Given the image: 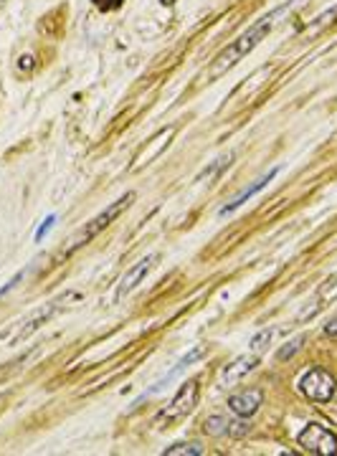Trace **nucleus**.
<instances>
[{
	"mask_svg": "<svg viewBox=\"0 0 337 456\" xmlns=\"http://www.w3.org/2000/svg\"><path fill=\"white\" fill-rule=\"evenodd\" d=\"M325 332H327L329 337H337V320H332V322H327V327H325Z\"/></svg>",
	"mask_w": 337,
	"mask_h": 456,
	"instance_id": "obj_23",
	"label": "nucleus"
},
{
	"mask_svg": "<svg viewBox=\"0 0 337 456\" xmlns=\"http://www.w3.org/2000/svg\"><path fill=\"white\" fill-rule=\"evenodd\" d=\"M155 261H158V254H147V256H142L140 261H137L129 272L122 276V282H119L117 287V302H122V299L129 294V291H135L137 289V284L142 282L145 279V274L150 272L152 266H155Z\"/></svg>",
	"mask_w": 337,
	"mask_h": 456,
	"instance_id": "obj_8",
	"label": "nucleus"
},
{
	"mask_svg": "<svg viewBox=\"0 0 337 456\" xmlns=\"http://www.w3.org/2000/svg\"><path fill=\"white\" fill-rule=\"evenodd\" d=\"M256 365H259V355L256 352H249V355H241L236 357L234 363H228L223 370H221V385L228 388V385H236L246 378V375L256 370Z\"/></svg>",
	"mask_w": 337,
	"mask_h": 456,
	"instance_id": "obj_7",
	"label": "nucleus"
},
{
	"mask_svg": "<svg viewBox=\"0 0 337 456\" xmlns=\"http://www.w3.org/2000/svg\"><path fill=\"white\" fill-rule=\"evenodd\" d=\"M231 163H234V152H231V155H223L221 160H216V165H213V167H205V170L198 175V182H203L205 178H211V182H213V180H216V175H219L221 170H226Z\"/></svg>",
	"mask_w": 337,
	"mask_h": 456,
	"instance_id": "obj_14",
	"label": "nucleus"
},
{
	"mask_svg": "<svg viewBox=\"0 0 337 456\" xmlns=\"http://www.w3.org/2000/svg\"><path fill=\"white\" fill-rule=\"evenodd\" d=\"M299 388L310 400H317V403H327L332 396H335V378L322 370V368H312L302 375L299 381Z\"/></svg>",
	"mask_w": 337,
	"mask_h": 456,
	"instance_id": "obj_6",
	"label": "nucleus"
},
{
	"mask_svg": "<svg viewBox=\"0 0 337 456\" xmlns=\"http://www.w3.org/2000/svg\"><path fill=\"white\" fill-rule=\"evenodd\" d=\"M21 61H23V64H21V67L25 69V67H31V61H34V56H23V58H21Z\"/></svg>",
	"mask_w": 337,
	"mask_h": 456,
	"instance_id": "obj_24",
	"label": "nucleus"
},
{
	"mask_svg": "<svg viewBox=\"0 0 337 456\" xmlns=\"http://www.w3.org/2000/svg\"><path fill=\"white\" fill-rule=\"evenodd\" d=\"M132 200H135V193H125V195H122L119 200L110 203V206L101 211L99 216H94L92 221H89V224L82 228V231L76 233L74 241H71V246H66V251H64V254H74L76 249H82L84 243H89L92 239H97V236H99L104 228H110V226L117 221L119 213H125L127 206H132Z\"/></svg>",
	"mask_w": 337,
	"mask_h": 456,
	"instance_id": "obj_3",
	"label": "nucleus"
},
{
	"mask_svg": "<svg viewBox=\"0 0 337 456\" xmlns=\"http://www.w3.org/2000/svg\"><path fill=\"white\" fill-rule=\"evenodd\" d=\"M271 337H274V330H271V327H266V330H262V332H256V335L251 337V352L262 355L264 350L271 345Z\"/></svg>",
	"mask_w": 337,
	"mask_h": 456,
	"instance_id": "obj_15",
	"label": "nucleus"
},
{
	"mask_svg": "<svg viewBox=\"0 0 337 456\" xmlns=\"http://www.w3.org/2000/svg\"><path fill=\"white\" fill-rule=\"evenodd\" d=\"M205 433H211V436H226L228 418H223V416H211V418L205 421Z\"/></svg>",
	"mask_w": 337,
	"mask_h": 456,
	"instance_id": "obj_16",
	"label": "nucleus"
},
{
	"mask_svg": "<svg viewBox=\"0 0 337 456\" xmlns=\"http://www.w3.org/2000/svg\"><path fill=\"white\" fill-rule=\"evenodd\" d=\"M262 403H264V393L259 388H246L241 390V393H234V396L228 398V408L236 416H241V418L253 416L262 408Z\"/></svg>",
	"mask_w": 337,
	"mask_h": 456,
	"instance_id": "obj_9",
	"label": "nucleus"
},
{
	"mask_svg": "<svg viewBox=\"0 0 337 456\" xmlns=\"http://www.w3.org/2000/svg\"><path fill=\"white\" fill-rule=\"evenodd\" d=\"M198 398H201V381L198 378L186 381L175 393V398L155 416V426L158 429H168V426H175L177 421L188 418V416L193 413V408L198 406Z\"/></svg>",
	"mask_w": 337,
	"mask_h": 456,
	"instance_id": "obj_2",
	"label": "nucleus"
},
{
	"mask_svg": "<svg viewBox=\"0 0 337 456\" xmlns=\"http://www.w3.org/2000/svg\"><path fill=\"white\" fill-rule=\"evenodd\" d=\"M302 342H304V337H297V340H292V342H287L284 348H279V352H277V360H289L292 355H297L299 352V348H302Z\"/></svg>",
	"mask_w": 337,
	"mask_h": 456,
	"instance_id": "obj_17",
	"label": "nucleus"
},
{
	"mask_svg": "<svg viewBox=\"0 0 337 456\" xmlns=\"http://www.w3.org/2000/svg\"><path fill=\"white\" fill-rule=\"evenodd\" d=\"M23 276H25V269H23V272H18L16 276H13V279H10V282L5 284V287H3V289H0V297H3V294H8V291L13 289V287H16V284L21 282V279H23Z\"/></svg>",
	"mask_w": 337,
	"mask_h": 456,
	"instance_id": "obj_21",
	"label": "nucleus"
},
{
	"mask_svg": "<svg viewBox=\"0 0 337 456\" xmlns=\"http://www.w3.org/2000/svg\"><path fill=\"white\" fill-rule=\"evenodd\" d=\"M249 431H251V426L246 421H228V433L231 436H246Z\"/></svg>",
	"mask_w": 337,
	"mask_h": 456,
	"instance_id": "obj_19",
	"label": "nucleus"
},
{
	"mask_svg": "<svg viewBox=\"0 0 337 456\" xmlns=\"http://www.w3.org/2000/svg\"><path fill=\"white\" fill-rule=\"evenodd\" d=\"M295 3H297V0H287L284 5H279L277 10H271L269 16H264L259 23H253L251 28L246 31V34L238 36L236 41H231V46H226V49L221 51L219 56L211 61V69H208V74H205V76H208V79L213 82V79H219V76L226 74L231 67H236L241 58L249 56V53H251V51L256 49V46H259L264 38H266V34H269L271 28H274V23H277V18L282 16V13H284L287 8H292Z\"/></svg>",
	"mask_w": 337,
	"mask_h": 456,
	"instance_id": "obj_1",
	"label": "nucleus"
},
{
	"mask_svg": "<svg viewBox=\"0 0 337 456\" xmlns=\"http://www.w3.org/2000/svg\"><path fill=\"white\" fill-rule=\"evenodd\" d=\"M162 454L165 456H203V446L195 444V441H183V444H175V446H168Z\"/></svg>",
	"mask_w": 337,
	"mask_h": 456,
	"instance_id": "obj_13",
	"label": "nucleus"
},
{
	"mask_svg": "<svg viewBox=\"0 0 337 456\" xmlns=\"http://www.w3.org/2000/svg\"><path fill=\"white\" fill-rule=\"evenodd\" d=\"M277 173H279V167H274V170H269V173L264 175V178H259V180L253 182V185H249L246 191L238 193V195H236V198H234V200H228L226 206L221 208V216H228V213H234L236 208L244 206L246 200L253 198V195H256V193H259V191H264V188H266V185H269V182L274 180V178H277Z\"/></svg>",
	"mask_w": 337,
	"mask_h": 456,
	"instance_id": "obj_10",
	"label": "nucleus"
},
{
	"mask_svg": "<svg viewBox=\"0 0 337 456\" xmlns=\"http://www.w3.org/2000/svg\"><path fill=\"white\" fill-rule=\"evenodd\" d=\"M170 137H173V127H168V130H162L160 134H158V137H155V149H145V152H140V155H137L135 158V167H142L145 163H150V160H155L158 158V155H160L162 149L168 147V140Z\"/></svg>",
	"mask_w": 337,
	"mask_h": 456,
	"instance_id": "obj_12",
	"label": "nucleus"
},
{
	"mask_svg": "<svg viewBox=\"0 0 337 456\" xmlns=\"http://www.w3.org/2000/svg\"><path fill=\"white\" fill-rule=\"evenodd\" d=\"M335 18H337V5H335V8L325 10V13H322V16L317 18V21H314V25H310V28H307V31H310V34H317V31H320V28H325V25H327V23H332V21H335Z\"/></svg>",
	"mask_w": 337,
	"mask_h": 456,
	"instance_id": "obj_18",
	"label": "nucleus"
},
{
	"mask_svg": "<svg viewBox=\"0 0 337 456\" xmlns=\"http://www.w3.org/2000/svg\"><path fill=\"white\" fill-rule=\"evenodd\" d=\"M119 3H122V0H94V5H97V8H99V10H112V8H117Z\"/></svg>",
	"mask_w": 337,
	"mask_h": 456,
	"instance_id": "obj_22",
	"label": "nucleus"
},
{
	"mask_svg": "<svg viewBox=\"0 0 337 456\" xmlns=\"http://www.w3.org/2000/svg\"><path fill=\"white\" fill-rule=\"evenodd\" d=\"M162 3H165V5H168V3H173V0H162Z\"/></svg>",
	"mask_w": 337,
	"mask_h": 456,
	"instance_id": "obj_25",
	"label": "nucleus"
},
{
	"mask_svg": "<svg viewBox=\"0 0 337 456\" xmlns=\"http://www.w3.org/2000/svg\"><path fill=\"white\" fill-rule=\"evenodd\" d=\"M297 444L310 451V454L317 456H332L337 454V436L329 429H325L322 423H310L304 426L299 436H297Z\"/></svg>",
	"mask_w": 337,
	"mask_h": 456,
	"instance_id": "obj_4",
	"label": "nucleus"
},
{
	"mask_svg": "<svg viewBox=\"0 0 337 456\" xmlns=\"http://www.w3.org/2000/svg\"><path fill=\"white\" fill-rule=\"evenodd\" d=\"M68 299H71V294H64V297L53 299V302H49V304L38 307L34 315L28 317V320H23V322H21V327H18L16 335H10V342H13V345H18V342L28 340V337H31V335H34L38 327H43V324L49 322V320H53V317L59 315L61 309H64V302H68Z\"/></svg>",
	"mask_w": 337,
	"mask_h": 456,
	"instance_id": "obj_5",
	"label": "nucleus"
},
{
	"mask_svg": "<svg viewBox=\"0 0 337 456\" xmlns=\"http://www.w3.org/2000/svg\"><path fill=\"white\" fill-rule=\"evenodd\" d=\"M203 355H205V348H203V345H198V348H195L193 352H188V355L183 357V360H180V363H177L175 368H173V370H170V373L165 375V378H162V381H158V385H155V388L147 390V396H152V393H160V390H165V388H168V383H170V381H175L177 375L183 373V370H186L188 365H193L195 360H198V357H203Z\"/></svg>",
	"mask_w": 337,
	"mask_h": 456,
	"instance_id": "obj_11",
	"label": "nucleus"
},
{
	"mask_svg": "<svg viewBox=\"0 0 337 456\" xmlns=\"http://www.w3.org/2000/svg\"><path fill=\"white\" fill-rule=\"evenodd\" d=\"M53 224H56V216H53V213H51V216L46 218V221H43V224H41V228H38V231H36V241H41L43 236H46V233H49L51 228H53Z\"/></svg>",
	"mask_w": 337,
	"mask_h": 456,
	"instance_id": "obj_20",
	"label": "nucleus"
}]
</instances>
